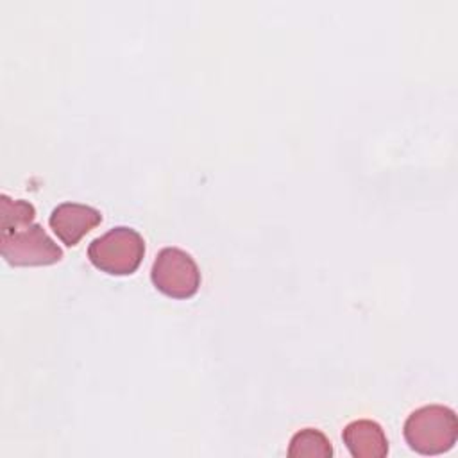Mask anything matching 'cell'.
<instances>
[{"mask_svg": "<svg viewBox=\"0 0 458 458\" xmlns=\"http://www.w3.org/2000/svg\"><path fill=\"white\" fill-rule=\"evenodd\" d=\"M403 435L410 449L419 454H444L454 447L458 438L456 413L444 404L420 406L406 417Z\"/></svg>", "mask_w": 458, "mask_h": 458, "instance_id": "1", "label": "cell"}, {"mask_svg": "<svg viewBox=\"0 0 458 458\" xmlns=\"http://www.w3.org/2000/svg\"><path fill=\"white\" fill-rule=\"evenodd\" d=\"M143 254V236L127 225L111 227L107 233L93 238L88 245L91 265L109 276H129L136 272Z\"/></svg>", "mask_w": 458, "mask_h": 458, "instance_id": "2", "label": "cell"}, {"mask_svg": "<svg viewBox=\"0 0 458 458\" xmlns=\"http://www.w3.org/2000/svg\"><path fill=\"white\" fill-rule=\"evenodd\" d=\"M0 254L13 267H45L61 261V247L36 222L0 231Z\"/></svg>", "mask_w": 458, "mask_h": 458, "instance_id": "3", "label": "cell"}, {"mask_svg": "<svg viewBox=\"0 0 458 458\" xmlns=\"http://www.w3.org/2000/svg\"><path fill=\"white\" fill-rule=\"evenodd\" d=\"M152 284L172 299H190L200 286V270L195 259L179 247L157 252L150 268Z\"/></svg>", "mask_w": 458, "mask_h": 458, "instance_id": "4", "label": "cell"}, {"mask_svg": "<svg viewBox=\"0 0 458 458\" xmlns=\"http://www.w3.org/2000/svg\"><path fill=\"white\" fill-rule=\"evenodd\" d=\"M100 222L102 213L97 208L79 202H61L48 216L50 229L66 247L77 245L81 238L95 229Z\"/></svg>", "mask_w": 458, "mask_h": 458, "instance_id": "5", "label": "cell"}, {"mask_svg": "<svg viewBox=\"0 0 458 458\" xmlns=\"http://www.w3.org/2000/svg\"><path fill=\"white\" fill-rule=\"evenodd\" d=\"M342 440L354 458H385L388 454V440L383 428L370 419L349 422L342 431Z\"/></svg>", "mask_w": 458, "mask_h": 458, "instance_id": "6", "label": "cell"}, {"mask_svg": "<svg viewBox=\"0 0 458 458\" xmlns=\"http://www.w3.org/2000/svg\"><path fill=\"white\" fill-rule=\"evenodd\" d=\"M286 453L290 458H331L333 445L320 429L304 428L290 438Z\"/></svg>", "mask_w": 458, "mask_h": 458, "instance_id": "7", "label": "cell"}, {"mask_svg": "<svg viewBox=\"0 0 458 458\" xmlns=\"http://www.w3.org/2000/svg\"><path fill=\"white\" fill-rule=\"evenodd\" d=\"M36 209L29 200H14L9 195H0V231H13L32 224Z\"/></svg>", "mask_w": 458, "mask_h": 458, "instance_id": "8", "label": "cell"}]
</instances>
